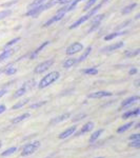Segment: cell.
Here are the masks:
<instances>
[{
  "label": "cell",
  "instance_id": "6da1fadb",
  "mask_svg": "<svg viewBox=\"0 0 140 158\" xmlns=\"http://www.w3.org/2000/svg\"><path fill=\"white\" fill-rule=\"evenodd\" d=\"M60 77V74L57 71H54V72H51L47 74V76H44L41 80H40L39 85H38V88L39 89H44L47 86L51 85L52 83H54L56 80H58Z\"/></svg>",
  "mask_w": 140,
  "mask_h": 158
},
{
  "label": "cell",
  "instance_id": "7a4b0ae2",
  "mask_svg": "<svg viewBox=\"0 0 140 158\" xmlns=\"http://www.w3.org/2000/svg\"><path fill=\"white\" fill-rule=\"evenodd\" d=\"M67 7H68V4H67V6H64V7H61L60 10H58L57 14L54 15L52 18H50L47 22H44V23H43V27H50V25H52L53 23H55V22L60 21V20L64 17V15L68 13L67 12Z\"/></svg>",
  "mask_w": 140,
  "mask_h": 158
},
{
  "label": "cell",
  "instance_id": "3957f363",
  "mask_svg": "<svg viewBox=\"0 0 140 158\" xmlns=\"http://www.w3.org/2000/svg\"><path fill=\"white\" fill-rule=\"evenodd\" d=\"M39 148H40V142L39 141H33V142H30V143H27L23 148H22L21 156L22 157L29 156V155L36 152Z\"/></svg>",
  "mask_w": 140,
  "mask_h": 158
},
{
  "label": "cell",
  "instance_id": "277c9868",
  "mask_svg": "<svg viewBox=\"0 0 140 158\" xmlns=\"http://www.w3.org/2000/svg\"><path fill=\"white\" fill-rule=\"evenodd\" d=\"M53 63H54V60H53V59H49V60L43 61V62L39 63V64L35 68L34 73L35 74H42V73L47 72V71L53 65Z\"/></svg>",
  "mask_w": 140,
  "mask_h": 158
},
{
  "label": "cell",
  "instance_id": "5b68a950",
  "mask_svg": "<svg viewBox=\"0 0 140 158\" xmlns=\"http://www.w3.org/2000/svg\"><path fill=\"white\" fill-rule=\"evenodd\" d=\"M83 50V44L80 42H74L73 44H71L70 47H68L67 51H65V54L71 56V55H74V54H77L79 53L80 51Z\"/></svg>",
  "mask_w": 140,
  "mask_h": 158
},
{
  "label": "cell",
  "instance_id": "8992f818",
  "mask_svg": "<svg viewBox=\"0 0 140 158\" xmlns=\"http://www.w3.org/2000/svg\"><path fill=\"white\" fill-rule=\"evenodd\" d=\"M94 127H95L94 122L89 121V122H86L85 124H83V126L81 127V129L79 130V131H76L75 133H74V135H75V136H81V135H83V134H85V133H89V132H91L92 130L94 129Z\"/></svg>",
  "mask_w": 140,
  "mask_h": 158
},
{
  "label": "cell",
  "instance_id": "52a82bcc",
  "mask_svg": "<svg viewBox=\"0 0 140 158\" xmlns=\"http://www.w3.org/2000/svg\"><path fill=\"white\" fill-rule=\"evenodd\" d=\"M31 82H27V83H24L23 85L21 86L20 89H18L16 92H15V94H14V96L13 97L14 98H19V97H21L22 95H24L25 93H27V91L29 90V89L32 88V85H30Z\"/></svg>",
  "mask_w": 140,
  "mask_h": 158
},
{
  "label": "cell",
  "instance_id": "ba28073f",
  "mask_svg": "<svg viewBox=\"0 0 140 158\" xmlns=\"http://www.w3.org/2000/svg\"><path fill=\"white\" fill-rule=\"evenodd\" d=\"M77 131V127L76 126H73V127H70L68 129L64 130L63 132H61L59 134V138L60 139H65V138H68V137L71 136V135H74V133Z\"/></svg>",
  "mask_w": 140,
  "mask_h": 158
},
{
  "label": "cell",
  "instance_id": "9c48e42d",
  "mask_svg": "<svg viewBox=\"0 0 140 158\" xmlns=\"http://www.w3.org/2000/svg\"><path fill=\"white\" fill-rule=\"evenodd\" d=\"M103 18H104V14H100V15H97V16L94 17L93 20H92V23H91L92 27H91V29L89 30V32H93L94 30L97 29Z\"/></svg>",
  "mask_w": 140,
  "mask_h": 158
},
{
  "label": "cell",
  "instance_id": "30bf717a",
  "mask_svg": "<svg viewBox=\"0 0 140 158\" xmlns=\"http://www.w3.org/2000/svg\"><path fill=\"white\" fill-rule=\"evenodd\" d=\"M113 93L111 92H106V91H99V92H95V93H92L88 96L89 98L92 99H98V98H103V97H108V96H112Z\"/></svg>",
  "mask_w": 140,
  "mask_h": 158
},
{
  "label": "cell",
  "instance_id": "8fae6325",
  "mask_svg": "<svg viewBox=\"0 0 140 158\" xmlns=\"http://www.w3.org/2000/svg\"><path fill=\"white\" fill-rule=\"evenodd\" d=\"M123 45H124V42H122V41L115 42L111 45H108V47H105V48H102L101 51H102V52H113V51H117V50L121 49Z\"/></svg>",
  "mask_w": 140,
  "mask_h": 158
},
{
  "label": "cell",
  "instance_id": "7c38bea8",
  "mask_svg": "<svg viewBox=\"0 0 140 158\" xmlns=\"http://www.w3.org/2000/svg\"><path fill=\"white\" fill-rule=\"evenodd\" d=\"M43 11H44V6H43V4H42V6H38V7H35V9L29 10V11L27 12V14H25V16H27V17H37L38 15L41 14Z\"/></svg>",
  "mask_w": 140,
  "mask_h": 158
},
{
  "label": "cell",
  "instance_id": "4fadbf2b",
  "mask_svg": "<svg viewBox=\"0 0 140 158\" xmlns=\"http://www.w3.org/2000/svg\"><path fill=\"white\" fill-rule=\"evenodd\" d=\"M138 100H139V97H138V96H131V97L126 98V100L122 101L120 108H128V106H130L131 104H133V103H135V102H137Z\"/></svg>",
  "mask_w": 140,
  "mask_h": 158
},
{
  "label": "cell",
  "instance_id": "5bb4252c",
  "mask_svg": "<svg viewBox=\"0 0 140 158\" xmlns=\"http://www.w3.org/2000/svg\"><path fill=\"white\" fill-rule=\"evenodd\" d=\"M140 114V109L136 108L132 111H128L122 115V118L123 119H128V118H132V117H138Z\"/></svg>",
  "mask_w": 140,
  "mask_h": 158
},
{
  "label": "cell",
  "instance_id": "9a60e30c",
  "mask_svg": "<svg viewBox=\"0 0 140 158\" xmlns=\"http://www.w3.org/2000/svg\"><path fill=\"white\" fill-rule=\"evenodd\" d=\"M50 44V41H44L42 43V44H40L39 45V48H37L36 50L34 51V52L32 53V54L30 55V59H35V58L37 57L38 55H39V53L41 52V51L44 49L45 47H47V45H49Z\"/></svg>",
  "mask_w": 140,
  "mask_h": 158
},
{
  "label": "cell",
  "instance_id": "2e32d148",
  "mask_svg": "<svg viewBox=\"0 0 140 158\" xmlns=\"http://www.w3.org/2000/svg\"><path fill=\"white\" fill-rule=\"evenodd\" d=\"M70 117H71V114L70 113H64V114H62V115H60V116H58V117H55V118H53L52 120H51L50 123L51 124L59 123V122L65 121L68 118H70Z\"/></svg>",
  "mask_w": 140,
  "mask_h": 158
},
{
  "label": "cell",
  "instance_id": "e0dca14e",
  "mask_svg": "<svg viewBox=\"0 0 140 158\" xmlns=\"http://www.w3.org/2000/svg\"><path fill=\"white\" fill-rule=\"evenodd\" d=\"M89 19H90V16H89L88 14L84 15V16H82V17H80L79 19H78V20H76V21L74 22V23H73L72 25H71V27H70V29H71V30L76 29V27H79V25H81L82 23H84L85 21H88Z\"/></svg>",
  "mask_w": 140,
  "mask_h": 158
},
{
  "label": "cell",
  "instance_id": "ac0fdd59",
  "mask_svg": "<svg viewBox=\"0 0 140 158\" xmlns=\"http://www.w3.org/2000/svg\"><path fill=\"white\" fill-rule=\"evenodd\" d=\"M14 53H15L14 48H12V49H6L3 52L1 53V54H0V62L7 59V58H10L13 54H14Z\"/></svg>",
  "mask_w": 140,
  "mask_h": 158
},
{
  "label": "cell",
  "instance_id": "d6986e66",
  "mask_svg": "<svg viewBox=\"0 0 140 158\" xmlns=\"http://www.w3.org/2000/svg\"><path fill=\"white\" fill-rule=\"evenodd\" d=\"M2 72L6 73V75H14V74H16L17 72V69L14 67L13 63H10V64H7L6 67L2 70Z\"/></svg>",
  "mask_w": 140,
  "mask_h": 158
},
{
  "label": "cell",
  "instance_id": "ffe728a7",
  "mask_svg": "<svg viewBox=\"0 0 140 158\" xmlns=\"http://www.w3.org/2000/svg\"><path fill=\"white\" fill-rule=\"evenodd\" d=\"M103 133V129H99V130H97V131H95L94 132L93 134L91 135V137H90V140L89 141L91 142V143H93L94 141H96L99 137H100V135Z\"/></svg>",
  "mask_w": 140,
  "mask_h": 158
},
{
  "label": "cell",
  "instance_id": "44dd1931",
  "mask_svg": "<svg viewBox=\"0 0 140 158\" xmlns=\"http://www.w3.org/2000/svg\"><path fill=\"white\" fill-rule=\"evenodd\" d=\"M134 126V121H131V122H128V123L123 124V126H121L120 128L117 130V133L121 134V133H124V132H126L129 129H131L132 127Z\"/></svg>",
  "mask_w": 140,
  "mask_h": 158
},
{
  "label": "cell",
  "instance_id": "7402d4cb",
  "mask_svg": "<svg viewBox=\"0 0 140 158\" xmlns=\"http://www.w3.org/2000/svg\"><path fill=\"white\" fill-rule=\"evenodd\" d=\"M126 34V32H115V33H111V34L106 35L105 37H104V40L105 41H110V40L114 39V38L118 37V36H121V35H124Z\"/></svg>",
  "mask_w": 140,
  "mask_h": 158
},
{
  "label": "cell",
  "instance_id": "603a6c76",
  "mask_svg": "<svg viewBox=\"0 0 140 158\" xmlns=\"http://www.w3.org/2000/svg\"><path fill=\"white\" fill-rule=\"evenodd\" d=\"M29 117H30V114L29 113H24V114H22V115L16 117V118L12 119V123H14V124L19 123V122H21V121H24L25 119H27Z\"/></svg>",
  "mask_w": 140,
  "mask_h": 158
},
{
  "label": "cell",
  "instance_id": "cb8c5ba5",
  "mask_svg": "<svg viewBox=\"0 0 140 158\" xmlns=\"http://www.w3.org/2000/svg\"><path fill=\"white\" fill-rule=\"evenodd\" d=\"M77 63V59L76 58H68V59H65V61L63 62V68L65 69H68L71 67H73L74 64H76Z\"/></svg>",
  "mask_w": 140,
  "mask_h": 158
},
{
  "label": "cell",
  "instance_id": "d4e9b609",
  "mask_svg": "<svg viewBox=\"0 0 140 158\" xmlns=\"http://www.w3.org/2000/svg\"><path fill=\"white\" fill-rule=\"evenodd\" d=\"M91 52H92V47H89V48H86V50L84 51V52L82 53V55L80 56L79 58L77 59V62H81V61H83V60H85L86 58H88V56L91 54Z\"/></svg>",
  "mask_w": 140,
  "mask_h": 158
},
{
  "label": "cell",
  "instance_id": "484cf974",
  "mask_svg": "<svg viewBox=\"0 0 140 158\" xmlns=\"http://www.w3.org/2000/svg\"><path fill=\"white\" fill-rule=\"evenodd\" d=\"M47 1V0H33V2L31 4H29V6H27V9L31 10V9H35V7H38L40 6H42L44 2Z\"/></svg>",
  "mask_w": 140,
  "mask_h": 158
},
{
  "label": "cell",
  "instance_id": "4316f807",
  "mask_svg": "<svg viewBox=\"0 0 140 158\" xmlns=\"http://www.w3.org/2000/svg\"><path fill=\"white\" fill-rule=\"evenodd\" d=\"M136 6H137V3H135V2H134V3H132V4H129V6H126L123 10H122L121 13L123 15H126V14H129V13H131L132 11H133Z\"/></svg>",
  "mask_w": 140,
  "mask_h": 158
},
{
  "label": "cell",
  "instance_id": "83f0119b",
  "mask_svg": "<svg viewBox=\"0 0 140 158\" xmlns=\"http://www.w3.org/2000/svg\"><path fill=\"white\" fill-rule=\"evenodd\" d=\"M16 151H17V148H16V147H12V148H10V149L6 150L4 152H2V153H1V156H2V157H4V156H10V155L14 154V153L16 152Z\"/></svg>",
  "mask_w": 140,
  "mask_h": 158
},
{
  "label": "cell",
  "instance_id": "f1b7e54d",
  "mask_svg": "<svg viewBox=\"0 0 140 158\" xmlns=\"http://www.w3.org/2000/svg\"><path fill=\"white\" fill-rule=\"evenodd\" d=\"M82 72L83 74H85V75H96V74H98V70L96 68H89V69L83 70Z\"/></svg>",
  "mask_w": 140,
  "mask_h": 158
},
{
  "label": "cell",
  "instance_id": "f546056e",
  "mask_svg": "<svg viewBox=\"0 0 140 158\" xmlns=\"http://www.w3.org/2000/svg\"><path fill=\"white\" fill-rule=\"evenodd\" d=\"M30 101V99L29 98H27V99H24V100H22V101H20V102L18 103H16L15 106H13V110H17V109H20V108H22V106H24L25 104H27V102Z\"/></svg>",
  "mask_w": 140,
  "mask_h": 158
},
{
  "label": "cell",
  "instance_id": "4dcf8cb0",
  "mask_svg": "<svg viewBox=\"0 0 140 158\" xmlns=\"http://www.w3.org/2000/svg\"><path fill=\"white\" fill-rule=\"evenodd\" d=\"M10 15H12V10H4V11H1L0 12V20L6 18Z\"/></svg>",
  "mask_w": 140,
  "mask_h": 158
},
{
  "label": "cell",
  "instance_id": "1f68e13d",
  "mask_svg": "<svg viewBox=\"0 0 140 158\" xmlns=\"http://www.w3.org/2000/svg\"><path fill=\"white\" fill-rule=\"evenodd\" d=\"M101 6H102V4L100 3V4H98V6H96L95 7H93L92 10H90V12L88 13V15H89L90 17L94 16V15H95L96 13H97V12L99 11V10H100V7H101Z\"/></svg>",
  "mask_w": 140,
  "mask_h": 158
},
{
  "label": "cell",
  "instance_id": "d6a6232c",
  "mask_svg": "<svg viewBox=\"0 0 140 158\" xmlns=\"http://www.w3.org/2000/svg\"><path fill=\"white\" fill-rule=\"evenodd\" d=\"M97 2V0H88V2L85 3L84 6V11H89V10L92 9V6Z\"/></svg>",
  "mask_w": 140,
  "mask_h": 158
},
{
  "label": "cell",
  "instance_id": "836d02e7",
  "mask_svg": "<svg viewBox=\"0 0 140 158\" xmlns=\"http://www.w3.org/2000/svg\"><path fill=\"white\" fill-rule=\"evenodd\" d=\"M139 52H140L139 49L134 50V51H126V57H134V56L138 55Z\"/></svg>",
  "mask_w": 140,
  "mask_h": 158
},
{
  "label": "cell",
  "instance_id": "e575fe53",
  "mask_svg": "<svg viewBox=\"0 0 140 158\" xmlns=\"http://www.w3.org/2000/svg\"><path fill=\"white\" fill-rule=\"evenodd\" d=\"M20 40V37H16V38H14V39H12V40H10L9 42L6 43V45H4V49H7V48H10L11 45H14L15 43H17Z\"/></svg>",
  "mask_w": 140,
  "mask_h": 158
},
{
  "label": "cell",
  "instance_id": "d590c367",
  "mask_svg": "<svg viewBox=\"0 0 140 158\" xmlns=\"http://www.w3.org/2000/svg\"><path fill=\"white\" fill-rule=\"evenodd\" d=\"M130 147H132V148H140V139H138V140H132L131 141V143L129 144Z\"/></svg>",
  "mask_w": 140,
  "mask_h": 158
},
{
  "label": "cell",
  "instance_id": "8d00e7d4",
  "mask_svg": "<svg viewBox=\"0 0 140 158\" xmlns=\"http://www.w3.org/2000/svg\"><path fill=\"white\" fill-rule=\"evenodd\" d=\"M47 101H41V102H38V103H34L32 104V106H30V109H36V108H40V106H42L43 104H45Z\"/></svg>",
  "mask_w": 140,
  "mask_h": 158
},
{
  "label": "cell",
  "instance_id": "74e56055",
  "mask_svg": "<svg viewBox=\"0 0 140 158\" xmlns=\"http://www.w3.org/2000/svg\"><path fill=\"white\" fill-rule=\"evenodd\" d=\"M84 117H86L85 114H81V115H77V116H75V117H74V118L72 119V120L76 122V121H79V120H81V119H83V118H84Z\"/></svg>",
  "mask_w": 140,
  "mask_h": 158
},
{
  "label": "cell",
  "instance_id": "f35d334b",
  "mask_svg": "<svg viewBox=\"0 0 140 158\" xmlns=\"http://www.w3.org/2000/svg\"><path fill=\"white\" fill-rule=\"evenodd\" d=\"M129 139L131 140H138L140 139V134H133V135H131V136L129 137Z\"/></svg>",
  "mask_w": 140,
  "mask_h": 158
},
{
  "label": "cell",
  "instance_id": "ab89813d",
  "mask_svg": "<svg viewBox=\"0 0 140 158\" xmlns=\"http://www.w3.org/2000/svg\"><path fill=\"white\" fill-rule=\"evenodd\" d=\"M73 0H59V3L58 4H64V6H67L68 3H70V2H72Z\"/></svg>",
  "mask_w": 140,
  "mask_h": 158
},
{
  "label": "cell",
  "instance_id": "60d3db41",
  "mask_svg": "<svg viewBox=\"0 0 140 158\" xmlns=\"http://www.w3.org/2000/svg\"><path fill=\"white\" fill-rule=\"evenodd\" d=\"M6 106H4V104H1V106H0V114H2L3 112H6Z\"/></svg>",
  "mask_w": 140,
  "mask_h": 158
},
{
  "label": "cell",
  "instance_id": "b9f144b4",
  "mask_svg": "<svg viewBox=\"0 0 140 158\" xmlns=\"http://www.w3.org/2000/svg\"><path fill=\"white\" fill-rule=\"evenodd\" d=\"M6 89H2V90H0V98L3 97L4 95H6Z\"/></svg>",
  "mask_w": 140,
  "mask_h": 158
},
{
  "label": "cell",
  "instance_id": "7bdbcfd3",
  "mask_svg": "<svg viewBox=\"0 0 140 158\" xmlns=\"http://www.w3.org/2000/svg\"><path fill=\"white\" fill-rule=\"evenodd\" d=\"M136 73H137V69L136 68L131 69V70H130V72H129L130 75H134V74H136Z\"/></svg>",
  "mask_w": 140,
  "mask_h": 158
},
{
  "label": "cell",
  "instance_id": "ee69618b",
  "mask_svg": "<svg viewBox=\"0 0 140 158\" xmlns=\"http://www.w3.org/2000/svg\"><path fill=\"white\" fill-rule=\"evenodd\" d=\"M139 127H140V123H137V124H136V127H135V128H136V129H138Z\"/></svg>",
  "mask_w": 140,
  "mask_h": 158
},
{
  "label": "cell",
  "instance_id": "f6af8a7d",
  "mask_svg": "<svg viewBox=\"0 0 140 158\" xmlns=\"http://www.w3.org/2000/svg\"><path fill=\"white\" fill-rule=\"evenodd\" d=\"M108 1H109V0H103V1H102V2H101V4L105 3V2H108Z\"/></svg>",
  "mask_w": 140,
  "mask_h": 158
},
{
  "label": "cell",
  "instance_id": "bcb514c9",
  "mask_svg": "<svg viewBox=\"0 0 140 158\" xmlns=\"http://www.w3.org/2000/svg\"><path fill=\"white\" fill-rule=\"evenodd\" d=\"M1 147H2V142L0 141V149H1Z\"/></svg>",
  "mask_w": 140,
  "mask_h": 158
},
{
  "label": "cell",
  "instance_id": "7dc6e473",
  "mask_svg": "<svg viewBox=\"0 0 140 158\" xmlns=\"http://www.w3.org/2000/svg\"><path fill=\"white\" fill-rule=\"evenodd\" d=\"M96 158H104V157H96Z\"/></svg>",
  "mask_w": 140,
  "mask_h": 158
},
{
  "label": "cell",
  "instance_id": "c3c4849f",
  "mask_svg": "<svg viewBox=\"0 0 140 158\" xmlns=\"http://www.w3.org/2000/svg\"><path fill=\"white\" fill-rule=\"evenodd\" d=\"M47 158H50V157H47Z\"/></svg>",
  "mask_w": 140,
  "mask_h": 158
}]
</instances>
